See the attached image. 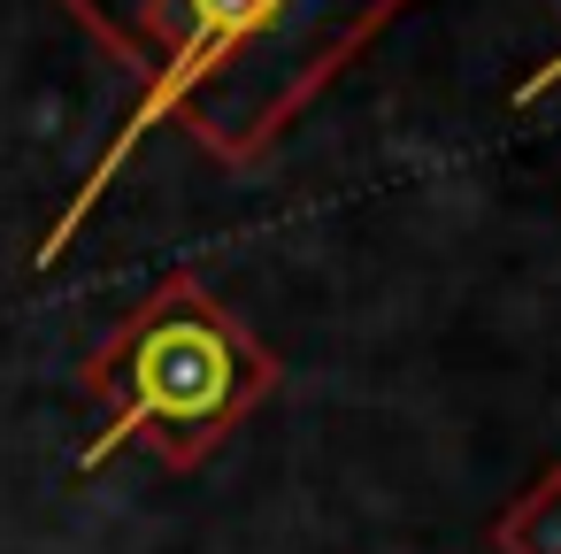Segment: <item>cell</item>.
Here are the masks:
<instances>
[{"mask_svg": "<svg viewBox=\"0 0 561 554\" xmlns=\"http://www.w3.org/2000/svg\"><path fill=\"white\" fill-rule=\"evenodd\" d=\"M78 385L101 408V431L78 446V477L116 446H147L162 470H201L285 385V362L193 270H170L108 324Z\"/></svg>", "mask_w": 561, "mask_h": 554, "instance_id": "6da1fadb", "label": "cell"}, {"mask_svg": "<svg viewBox=\"0 0 561 554\" xmlns=\"http://www.w3.org/2000/svg\"><path fill=\"white\" fill-rule=\"evenodd\" d=\"M492 554H561V462H546L492 516Z\"/></svg>", "mask_w": 561, "mask_h": 554, "instance_id": "7a4b0ae2", "label": "cell"}, {"mask_svg": "<svg viewBox=\"0 0 561 554\" xmlns=\"http://www.w3.org/2000/svg\"><path fill=\"white\" fill-rule=\"evenodd\" d=\"M553 78H561V47H553V63H538V70H530V78L515 86V109H523V101H538V93H546Z\"/></svg>", "mask_w": 561, "mask_h": 554, "instance_id": "3957f363", "label": "cell"}]
</instances>
